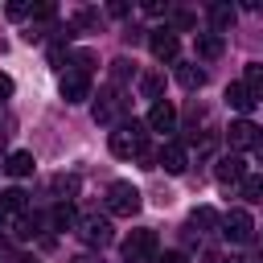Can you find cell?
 I'll use <instances>...</instances> for the list:
<instances>
[{
    "instance_id": "6da1fadb",
    "label": "cell",
    "mask_w": 263,
    "mask_h": 263,
    "mask_svg": "<svg viewBox=\"0 0 263 263\" xmlns=\"http://www.w3.org/2000/svg\"><path fill=\"white\" fill-rule=\"evenodd\" d=\"M111 152L119 156V160H152V152H148V123H140V119H123L115 132H111Z\"/></svg>"
},
{
    "instance_id": "7a4b0ae2",
    "label": "cell",
    "mask_w": 263,
    "mask_h": 263,
    "mask_svg": "<svg viewBox=\"0 0 263 263\" xmlns=\"http://www.w3.org/2000/svg\"><path fill=\"white\" fill-rule=\"evenodd\" d=\"M123 111H127V99L119 86H103L99 99H95V123H107V127H119L123 123Z\"/></svg>"
},
{
    "instance_id": "3957f363",
    "label": "cell",
    "mask_w": 263,
    "mask_h": 263,
    "mask_svg": "<svg viewBox=\"0 0 263 263\" xmlns=\"http://www.w3.org/2000/svg\"><path fill=\"white\" fill-rule=\"evenodd\" d=\"M140 205H144V201H140V189H136L132 181H111V185H107V214L132 218Z\"/></svg>"
},
{
    "instance_id": "277c9868",
    "label": "cell",
    "mask_w": 263,
    "mask_h": 263,
    "mask_svg": "<svg viewBox=\"0 0 263 263\" xmlns=\"http://www.w3.org/2000/svg\"><path fill=\"white\" fill-rule=\"evenodd\" d=\"M156 234L144 226V230H132L123 238V263H156Z\"/></svg>"
},
{
    "instance_id": "5b68a950",
    "label": "cell",
    "mask_w": 263,
    "mask_h": 263,
    "mask_svg": "<svg viewBox=\"0 0 263 263\" xmlns=\"http://www.w3.org/2000/svg\"><path fill=\"white\" fill-rule=\"evenodd\" d=\"M78 238L86 242V247H107L111 238H115V230H111V222L107 218H99V214H90V218H78Z\"/></svg>"
},
{
    "instance_id": "8992f818",
    "label": "cell",
    "mask_w": 263,
    "mask_h": 263,
    "mask_svg": "<svg viewBox=\"0 0 263 263\" xmlns=\"http://www.w3.org/2000/svg\"><path fill=\"white\" fill-rule=\"evenodd\" d=\"M226 144H230L234 152H242V148H263V132H259L251 119H234V123L226 127Z\"/></svg>"
},
{
    "instance_id": "52a82bcc",
    "label": "cell",
    "mask_w": 263,
    "mask_h": 263,
    "mask_svg": "<svg viewBox=\"0 0 263 263\" xmlns=\"http://www.w3.org/2000/svg\"><path fill=\"white\" fill-rule=\"evenodd\" d=\"M62 99L66 103H86L90 99V74L66 66V74H62Z\"/></svg>"
},
{
    "instance_id": "ba28073f",
    "label": "cell",
    "mask_w": 263,
    "mask_h": 263,
    "mask_svg": "<svg viewBox=\"0 0 263 263\" xmlns=\"http://www.w3.org/2000/svg\"><path fill=\"white\" fill-rule=\"evenodd\" d=\"M222 234H226L230 242H251V234H255L251 214H247V210H230V214L222 218Z\"/></svg>"
},
{
    "instance_id": "9c48e42d",
    "label": "cell",
    "mask_w": 263,
    "mask_h": 263,
    "mask_svg": "<svg viewBox=\"0 0 263 263\" xmlns=\"http://www.w3.org/2000/svg\"><path fill=\"white\" fill-rule=\"evenodd\" d=\"M148 132H160V136H168V132H177V107L168 103V99H160V103H152V111H148Z\"/></svg>"
},
{
    "instance_id": "30bf717a",
    "label": "cell",
    "mask_w": 263,
    "mask_h": 263,
    "mask_svg": "<svg viewBox=\"0 0 263 263\" xmlns=\"http://www.w3.org/2000/svg\"><path fill=\"white\" fill-rule=\"evenodd\" d=\"M156 164H160L164 173H173V177H177V173H185V168H189L185 144H181V140H168V144H164V148L156 152Z\"/></svg>"
},
{
    "instance_id": "8fae6325",
    "label": "cell",
    "mask_w": 263,
    "mask_h": 263,
    "mask_svg": "<svg viewBox=\"0 0 263 263\" xmlns=\"http://www.w3.org/2000/svg\"><path fill=\"white\" fill-rule=\"evenodd\" d=\"M148 45H152V58H156V62H173V58H177V49H181V41H177V33H173V29H152Z\"/></svg>"
},
{
    "instance_id": "7c38bea8",
    "label": "cell",
    "mask_w": 263,
    "mask_h": 263,
    "mask_svg": "<svg viewBox=\"0 0 263 263\" xmlns=\"http://www.w3.org/2000/svg\"><path fill=\"white\" fill-rule=\"evenodd\" d=\"M214 177H218L222 185H242V181H247V164H242L238 156H222L218 168H214Z\"/></svg>"
},
{
    "instance_id": "4fadbf2b",
    "label": "cell",
    "mask_w": 263,
    "mask_h": 263,
    "mask_svg": "<svg viewBox=\"0 0 263 263\" xmlns=\"http://www.w3.org/2000/svg\"><path fill=\"white\" fill-rule=\"evenodd\" d=\"M177 82H181L185 90H201V86H205V70H201L197 62H181V66H177Z\"/></svg>"
},
{
    "instance_id": "5bb4252c",
    "label": "cell",
    "mask_w": 263,
    "mask_h": 263,
    "mask_svg": "<svg viewBox=\"0 0 263 263\" xmlns=\"http://www.w3.org/2000/svg\"><path fill=\"white\" fill-rule=\"evenodd\" d=\"M226 103H230L234 111H242V119H247V111L255 107V99H251V90H247L242 82H230V86H226Z\"/></svg>"
},
{
    "instance_id": "9a60e30c",
    "label": "cell",
    "mask_w": 263,
    "mask_h": 263,
    "mask_svg": "<svg viewBox=\"0 0 263 263\" xmlns=\"http://www.w3.org/2000/svg\"><path fill=\"white\" fill-rule=\"evenodd\" d=\"M242 86L251 90L255 103H263V62H251V66L242 70Z\"/></svg>"
},
{
    "instance_id": "2e32d148",
    "label": "cell",
    "mask_w": 263,
    "mask_h": 263,
    "mask_svg": "<svg viewBox=\"0 0 263 263\" xmlns=\"http://www.w3.org/2000/svg\"><path fill=\"white\" fill-rule=\"evenodd\" d=\"M33 164H37V160H33V152H12V156L4 160V173H8V177H29V173H33Z\"/></svg>"
},
{
    "instance_id": "e0dca14e",
    "label": "cell",
    "mask_w": 263,
    "mask_h": 263,
    "mask_svg": "<svg viewBox=\"0 0 263 263\" xmlns=\"http://www.w3.org/2000/svg\"><path fill=\"white\" fill-rule=\"evenodd\" d=\"M214 226H222V218H218L214 210H205V205H201V210H193V214H189V230H197V234H210Z\"/></svg>"
},
{
    "instance_id": "ac0fdd59",
    "label": "cell",
    "mask_w": 263,
    "mask_h": 263,
    "mask_svg": "<svg viewBox=\"0 0 263 263\" xmlns=\"http://www.w3.org/2000/svg\"><path fill=\"white\" fill-rule=\"evenodd\" d=\"M222 53V33H197V58L214 62Z\"/></svg>"
},
{
    "instance_id": "d6986e66",
    "label": "cell",
    "mask_w": 263,
    "mask_h": 263,
    "mask_svg": "<svg viewBox=\"0 0 263 263\" xmlns=\"http://www.w3.org/2000/svg\"><path fill=\"white\" fill-rule=\"evenodd\" d=\"M0 210H4V214H25V210H29V193H25V189L0 193Z\"/></svg>"
},
{
    "instance_id": "ffe728a7",
    "label": "cell",
    "mask_w": 263,
    "mask_h": 263,
    "mask_svg": "<svg viewBox=\"0 0 263 263\" xmlns=\"http://www.w3.org/2000/svg\"><path fill=\"white\" fill-rule=\"evenodd\" d=\"M49 222H53V230H70V226H78V214H74V205H70V201H62V205H53Z\"/></svg>"
},
{
    "instance_id": "44dd1931",
    "label": "cell",
    "mask_w": 263,
    "mask_h": 263,
    "mask_svg": "<svg viewBox=\"0 0 263 263\" xmlns=\"http://www.w3.org/2000/svg\"><path fill=\"white\" fill-rule=\"evenodd\" d=\"M210 25H214V33L230 29V25H234V8H230V4H210Z\"/></svg>"
},
{
    "instance_id": "7402d4cb",
    "label": "cell",
    "mask_w": 263,
    "mask_h": 263,
    "mask_svg": "<svg viewBox=\"0 0 263 263\" xmlns=\"http://www.w3.org/2000/svg\"><path fill=\"white\" fill-rule=\"evenodd\" d=\"M140 95L152 99V103H160V99H164V78H160V74H144V78H140Z\"/></svg>"
},
{
    "instance_id": "603a6c76",
    "label": "cell",
    "mask_w": 263,
    "mask_h": 263,
    "mask_svg": "<svg viewBox=\"0 0 263 263\" xmlns=\"http://www.w3.org/2000/svg\"><path fill=\"white\" fill-rule=\"evenodd\" d=\"M132 74H136V62H127V58L111 62V86H123V82H127Z\"/></svg>"
},
{
    "instance_id": "cb8c5ba5",
    "label": "cell",
    "mask_w": 263,
    "mask_h": 263,
    "mask_svg": "<svg viewBox=\"0 0 263 263\" xmlns=\"http://www.w3.org/2000/svg\"><path fill=\"white\" fill-rule=\"evenodd\" d=\"M242 197L247 201H263V173H255V177L242 181Z\"/></svg>"
},
{
    "instance_id": "d4e9b609",
    "label": "cell",
    "mask_w": 263,
    "mask_h": 263,
    "mask_svg": "<svg viewBox=\"0 0 263 263\" xmlns=\"http://www.w3.org/2000/svg\"><path fill=\"white\" fill-rule=\"evenodd\" d=\"M168 21H173L177 29H193V25H197V16H193L189 8H173V12H168Z\"/></svg>"
},
{
    "instance_id": "484cf974",
    "label": "cell",
    "mask_w": 263,
    "mask_h": 263,
    "mask_svg": "<svg viewBox=\"0 0 263 263\" xmlns=\"http://www.w3.org/2000/svg\"><path fill=\"white\" fill-rule=\"evenodd\" d=\"M74 25H78V29H99V12H95V8H82V12L74 16Z\"/></svg>"
},
{
    "instance_id": "4316f807",
    "label": "cell",
    "mask_w": 263,
    "mask_h": 263,
    "mask_svg": "<svg viewBox=\"0 0 263 263\" xmlns=\"http://www.w3.org/2000/svg\"><path fill=\"white\" fill-rule=\"evenodd\" d=\"M12 234H16V238H33V234H37V218H29V214H25V218L16 222V230H12Z\"/></svg>"
},
{
    "instance_id": "83f0119b",
    "label": "cell",
    "mask_w": 263,
    "mask_h": 263,
    "mask_svg": "<svg viewBox=\"0 0 263 263\" xmlns=\"http://www.w3.org/2000/svg\"><path fill=\"white\" fill-rule=\"evenodd\" d=\"M8 99H12V78L0 74V103H8Z\"/></svg>"
},
{
    "instance_id": "f1b7e54d",
    "label": "cell",
    "mask_w": 263,
    "mask_h": 263,
    "mask_svg": "<svg viewBox=\"0 0 263 263\" xmlns=\"http://www.w3.org/2000/svg\"><path fill=\"white\" fill-rule=\"evenodd\" d=\"M33 16H37V21H53V4H37Z\"/></svg>"
},
{
    "instance_id": "f546056e",
    "label": "cell",
    "mask_w": 263,
    "mask_h": 263,
    "mask_svg": "<svg viewBox=\"0 0 263 263\" xmlns=\"http://www.w3.org/2000/svg\"><path fill=\"white\" fill-rule=\"evenodd\" d=\"M156 263H189V259H185V255H181V251H164V255H160V259H156Z\"/></svg>"
},
{
    "instance_id": "4dcf8cb0",
    "label": "cell",
    "mask_w": 263,
    "mask_h": 263,
    "mask_svg": "<svg viewBox=\"0 0 263 263\" xmlns=\"http://www.w3.org/2000/svg\"><path fill=\"white\" fill-rule=\"evenodd\" d=\"M74 263H99V259H86V255H82V259H74Z\"/></svg>"
},
{
    "instance_id": "1f68e13d",
    "label": "cell",
    "mask_w": 263,
    "mask_h": 263,
    "mask_svg": "<svg viewBox=\"0 0 263 263\" xmlns=\"http://www.w3.org/2000/svg\"><path fill=\"white\" fill-rule=\"evenodd\" d=\"M255 263H263V251H259V255H255Z\"/></svg>"
},
{
    "instance_id": "d6a6232c",
    "label": "cell",
    "mask_w": 263,
    "mask_h": 263,
    "mask_svg": "<svg viewBox=\"0 0 263 263\" xmlns=\"http://www.w3.org/2000/svg\"><path fill=\"white\" fill-rule=\"evenodd\" d=\"M226 263H247V259H226Z\"/></svg>"
},
{
    "instance_id": "836d02e7",
    "label": "cell",
    "mask_w": 263,
    "mask_h": 263,
    "mask_svg": "<svg viewBox=\"0 0 263 263\" xmlns=\"http://www.w3.org/2000/svg\"><path fill=\"white\" fill-rule=\"evenodd\" d=\"M0 152H4V132H0Z\"/></svg>"
},
{
    "instance_id": "e575fe53",
    "label": "cell",
    "mask_w": 263,
    "mask_h": 263,
    "mask_svg": "<svg viewBox=\"0 0 263 263\" xmlns=\"http://www.w3.org/2000/svg\"><path fill=\"white\" fill-rule=\"evenodd\" d=\"M4 218H8V214H4V210H0V222H4Z\"/></svg>"
}]
</instances>
